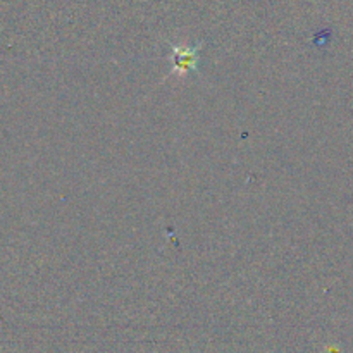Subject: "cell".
Wrapping results in <instances>:
<instances>
[{"instance_id": "6da1fadb", "label": "cell", "mask_w": 353, "mask_h": 353, "mask_svg": "<svg viewBox=\"0 0 353 353\" xmlns=\"http://www.w3.org/2000/svg\"><path fill=\"white\" fill-rule=\"evenodd\" d=\"M200 47L202 45H172V74L185 76L195 72L200 62Z\"/></svg>"}]
</instances>
